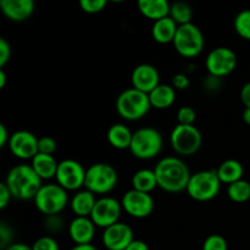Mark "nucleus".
I'll return each instance as SVG.
<instances>
[{
  "mask_svg": "<svg viewBox=\"0 0 250 250\" xmlns=\"http://www.w3.org/2000/svg\"><path fill=\"white\" fill-rule=\"evenodd\" d=\"M154 172L158 180V187L168 193H180L187 189L192 176L187 164L176 156H166L159 160Z\"/></svg>",
  "mask_w": 250,
  "mask_h": 250,
  "instance_id": "nucleus-1",
  "label": "nucleus"
},
{
  "mask_svg": "<svg viewBox=\"0 0 250 250\" xmlns=\"http://www.w3.org/2000/svg\"><path fill=\"white\" fill-rule=\"evenodd\" d=\"M5 185L11 192L12 198L20 200L34 199L42 188V178L31 165L20 164L9 171Z\"/></svg>",
  "mask_w": 250,
  "mask_h": 250,
  "instance_id": "nucleus-2",
  "label": "nucleus"
},
{
  "mask_svg": "<svg viewBox=\"0 0 250 250\" xmlns=\"http://www.w3.org/2000/svg\"><path fill=\"white\" fill-rule=\"evenodd\" d=\"M151 109L149 95L136 88H128L120 93L116 99V110L127 121H137L146 116Z\"/></svg>",
  "mask_w": 250,
  "mask_h": 250,
  "instance_id": "nucleus-3",
  "label": "nucleus"
},
{
  "mask_svg": "<svg viewBox=\"0 0 250 250\" xmlns=\"http://www.w3.org/2000/svg\"><path fill=\"white\" fill-rule=\"evenodd\" d=\"M164 139L160 132L154 127H142L133 132L129 151L141 160H150L160 154Z\"/></svg>",
  "mask_w": 250,
  "mask_h": 250,
  "instance_id": "nucleus-4",
  "label": "nucleus"
},
{
  "mask_svg": "<svg viewBox=\"0 0 250 250\" xmlns=\"http://www.w3.org/2000/svg\"><path fill=\"white\" fill-rule=\"evenodd\" d=\"M221 181L216 170H203L190 176L187 186V193L197 202H209L219 195Z\"/></svg>",
  "mask_w": 250,
  "mask_h": 250,
  "instance_id": "nucleus-5",
  "label": "nucleus"
},
{
  "mask_svg": "<svg viewBox=\"0 0 250 250\" xmlns=\"http://www.w3.org/2000/svg\"><path fill=\"white\" fill-rule=\"evenodd\" d=\"M117 182V171L110 164H93L85 172L84 187L93 194H107L116 187Z\"/></svg>",
  "mask_w": 250,
  "mask_h": 250,
  "instance_id": "nucleus-6",
  "label": "nucleus"
},
{
  "mask_svg": "<svg viewBox=\"0 0 250 250\" xmlns=\"http://www.w3.org/2000/svg\"><path fill=\"white\" fill-rule=\"evenodd\" d=\"M33 200L36 208L42 214L46 216L59 215L67 207V190L58 183L43 185Z\"/></svg>",
  "mask_w": 250,
  "mask_h": 250,
  "instance_id": "nucleus-7",
  "label": "nucleus"
},
{
  "mask_svg": "<svg viewBox=\"0 0 250 250\" xmlns=\"http://www.w3.org/2000/svg\"><path fill=\"white\" fill-rule=\"evenodd\" d=\"M173 45L180 55L185 58H195L204 49L203 32L193 22L178 26L177 33L173 39Z\"/></svg>",
  "mask_w": 250,
  "mask_h": 250,
  "instance_id": "nucleus-8",
  "label": "nucleus"
},
{
  "mask_svg": "<svg viewBox=\"0 0 250 250\" xmlns=\"http://www.w3.org/2000/svg\"><path fill=\"white\" fill-rule=\"evenodd\" d=\"M170 143L173 150L182 156H189L197 153L203 143L199 129L192 125H176L170 134Z\"/></svg>",
  "mask_w": 250,
  "mask_h": 250,
  "instance_id": "nucleus-9",
  "label": "nucleus"
},
{
  "mask_svg": "<svg viewBox=\"0 0 250 250\" xmlns=\"http://www.w3.org/2000/svg\"><path fill=\"white\" fill-rule=\"evenodd\" d=\"M205 66L210 76L222 78L236 70L237 55L231 48L219 46L208 54Z\"/></svg>",
  "mask_w": 250,
  "mask_h": 250,
  "instance_id": "nucleus-10",
  "label": "nucleus"
},
{
  "mask_svg": "<svg viewBox=\"0 0 250 250\" xmlns=\"http://www.w3.org/2000/svg\"><path fill=\"white\" fill-rule=\"evenodd\" d=\"M84 167L82 164L73 159H65L60 161L56 171V181L66 190H78L84 186L85 181Z\"/></svg>",
  "mask_w": 250,
  "mask_h": 250,
  "instance_id": "nucleus-11",
  "label": "nucleus"
},
{
  "mask_svg": "<svg viewBox=\"0 0 250 250\" xmlns=\"http://www.w3.org/2000/svg\"><path fill=\"white\" fill-rule=\"evenodd\" d=\"M122 212V204L117 199L111 197H103L97 200L93 209L90 219L95 226L100 229H107L112 225L120 222Z\"/></svg>",
  "mask_w": 250,
  "mask_h": 250,
  "instance_id": "nucleus-12",
  "label": "nucleus"
},
{
  "mask_svg": "<svg viewBox=\"0 0 250 250\" xmlns=\"http://www.w3.org/2000/svg\"><path fill=\"white\" fill-rule=\"evenodd\" d=\"M122 209L134 219H146L153 212L154 199L149 193L129 189L121 199Z\"/></svg>",
  "mask_w": 250,
  "mask_h": 250,
  "instance_id": "nucleus-13",
  "label": "nucleus"
},
{
  "mask_svg": "<svg viewBox=\"0 0 250 250\" xmlns=\"http://www.w3.org/2000/svg\"><path fill=\"white\" fill-rule=\"evenodd\" d=\"M38 141L39 138H37L32 132L21 129L11 134L9 148L16 158L22 160H28V159L32 160L39 153Z\"/></svg>",
  "mask_w": 250,
  "mask_h": 250,
  "instance_id": "nucleus-14",
  "label": "nucleus"
},
{
  "mask_svg": "<svg viewBox=\"0 0 250 250\" xmlns=\"http://www.w3.org/2000/svg\"><path fill=\"white\" fill-rule=\"evenodd\" d=\"M102 241L107 250H126L134 241L133 231L128 225L117 222L104 229Z\"/></svg>",
  "mask_w": 250,
  "mask_h": 250,
  "instance_id": "nucleus-15",
  "label": "nucleus"
},
{
  "mask_svg": "<svg viewBox=\"0 0 250 250\" xmlns=\"http://www.w3.org/2000/svg\"><path fill=\"white\" fill-rule=\"evenodd\" d=\"M131 81L133 88L149 94L160 84V75L155 66L150 63H141L132 71Z\"/></svg>",
  "mask_w": 250,
  "mask_h": 250,
  "instance_id": "nucleus-16",
  "label": "nucleus"
},
{
  "mask_svg": "<svg viewBox=\"0 0 250 250\" xmlns=\"http://www.w3.org/2000/svg\"><path fill=\"white\" fill-rule=\"evenodd\" d=\"M0 7L6 19L12 22H23L34 12L33 0H1Z\"/></svg>",
  "mask_w": 250,
  "mask_h": 250,
  "instance_id": "nucleus-17",
  "label": "nucleus"
},
{
  "mask_svg": "<svg viewBox=\"0 0 250 250\" xmlns=\"http://www.w3.org/2000/svg\"><path fill=\"white\" fill-rule=\"evenodd\" d=\"M95 224L90 217L76 216L68 225V234L76 246L90 244L95 234Z\"/></svg>",
  "mask_w": 250,
  "mask_h": 250,
  "instance_id": "nucleus-18",
  "label": "nucleus"
},
{
  "mask_svg": "<svg viewBox=\"0 0 250 250\" xmlns=\"http://www.w3.org/2000/svg\"><path fill=\"white\" fill-rule=\"evenodd\" d=\"M177 29L178 24L170 16H167L154 22L153 27H151V36L156 43H173Z\"/></svg>",
  "mask_w": 250,
  "mask_h": 250,
  "instance_id": "nucleus-19",
  "label": "nucleus"
},
{
  "mask_svg": "<svg viewBox=\"0 0 250 250\" xmlns=\"http://www.w3.org/2000/svg\"><path fill=\"white\" fill-rule=\"evenodd\" d=\"M97 200L95 194L88 189L78 190L70 202L71 210L77 217H90Z\"/></svg>",
  "mask_w": 250,
  "mask_h": 250,
  "instance_id": "nucleus-20",
  "label": "nucleus"
},
{
  "mask_svg": "<svg viewBox=\"0 0 250 250\" xmlns=\"http://www.w3.org/2000/svg\"><path fill=\"white\" fill-rule=\"evenodd\" d=\"M137 5L141 14L154 22L170 16L171 4L166 0H139Z\"/></svg>",
  "mask_w": 250,
  "mask_h": 250,
  "instance_id": "nucleus-21",
  "label": "nucleus"
},
{
  "mask_svg": "<svg viewBox=\"0 0 250 250\" xmlns=\"http://www.w3.org/2000/svg\"><path fill=\"white\" fill-rule=\"evenodd\" d=\"M31 166L42 180H50L56 176L59 163L53 155L38 153L32 159Z\"/></svg>",
  "mask_w": 250,
  "mask_h": 250,
  "instance_id": "nucleus-22",
  "label": "nucleus"
},
{
  "mask_svg": "<svg viewBox=\"0 0 250 250\" xmlns=\"http://www.w3.org/2000/svg\"><path fill=\"white\" fill-rule=\"evenodd\" d=\"M151 107L159 110L168 109L176 100V89L172 85L159 84L154 90L149 93Z\"/></svg>",
  "mask_w": 250,
  "mask_h": 250,
  "instance_id": "nucleus-23",
  "label": "nucleus"
},
{
  "mask_svg": "<svg viewBox=\"0 0 250 250\" xmlns=\"http://www.w3.org/2000/svg\"><path fill=\"white\" fill-rule=\"evenodd\" d=\"M107 141L114 148L124 150V149H129L132 142L133 133L131 129L124 124H114L107 129Z\"/></svg>",
  "mask_w": 250,
  "mask_h": 250,
  "instance_id": "nucleus-24",
  "label": "nucleus"
},
{
  "mask_svg": "<svg viewBox=\"0 0 250 250\" xmlns=\"http://www.w3.org/2000/svg\"><path fill=\"white\" fill-rule=\"evenodd\" d=\"M216 172L221 183H226V185L229 186L232 183L237 182V181L243 180L242 177H243L244 167L238 160L227 159L217 167Z\"/></svg>",
  "mask_w": 250,
  "mask_h": 250,
  "instance_id": "nucleus-25",
  "label": "nucleus"
},
{
  "mask_svg": "<svg viewBox=\"0 0 250 250\" xmlns=\"http://www.w3.org/2000/svg\"><path fill=\"white\" fill-rule=\"evenodd\" d=\"M156 187H158V180L154 170L142 168L132 176V189L150 194L151 190L155 189Z\"/></svg>",
  "mask_w": 250,
  "mask_h": 250,
  "instance_id": "nucleus-26",
  "label": "nucleus"
},
{
  "mask_svg": "<svg viewBox=\"0 0 250 250\" xmlns=\"http://www.w3.org/2000/svg\"><path fill=\"white\" fill-rule=\"evenodd\" d=\"M170 17L178 24V26L192 23V17H193L192 7H190L187 2H183V1L172 2L170 7Z\"/></svg>",
  "mask_w": 250,
  "mask_h": 250,
  "instance_id": "nucleus-27",
  "label": "nucleus"
},
{
  "mask_svg": "<svg viewBox=\"0 0 250 250\" xmlns=\"http://www.w3.org/2000/svg\"><path fill=\"white\" fill-rule=\"evenodd\" d=\"M227 195L234 203H246L250 199V182L239 180L227 187Z\"/></svg>",
  "mask_w": 250,
  "mask_h": 250,
  "instance_id": "nucleus-28",
  "label": "nucleus"
},
{
  "mask_svg": "<svg viewBox=\"0 0 250 250\" xmlns=\"http://www.w3.org/2000/svg\"><path fill=\"white\" fill-rule=\"evenodd\" d=\"M234 29L242 38L250 41V9L242 10L234 17Z\"/></svg>",
  "mask_w": 250,
  "mask_h": 250,
  "instance_id": "nucleus-29",
  "label": "nucleus"
},
{
  "mask_svg": "<svg viewBox=\"0 0 250 250\" xmlns=\"http://www.w3.org/2000/svg\"><path fill=\"white\" fill-rule=\"evenodd\" d=\"M203 250H229V244L221 234H210L203 243Z\"/></svg>",
  "mask_w": 250,
  "mask_h": 250,
  "instance_id": "nucleus-30",
  "label": "nucleus"
},
{
  "mask_svg": "<svg viewBox=\"0 0 250 250\" xmlns=\"http://www.w3.org/2000/svg\"><path fill=\"white\" fill-rule=\"evenodd\" d=\"M197 120V112L192 106H182L177 111L178 125H187L192 126Z\"/></svg>",
  "mask_w": 250,
  "mask_h": 250,
  "instance_id": "nucleus-31",
  "label": "nucleus"
},
{
  "mask_svg": "<svg viewBox=\"0 0 250 250\" xmlns=\"http://www.w3.org/2000/svg\"><path fill=\"white\" fill-rule=\"evenodd\" d=\"M106 0H81L80 6L87 14H98L106 6Z\"/></svg>",
  "mask_w": 250,
  "mask_h": 250,
  "instance_id": "nucleus-32",
  "label": "nucleus"
},
{
  "mask_svg": "<svg viewBox=\"0 0 250 250\" xmlns=\"http://www.w3.org/2000/svg\"><path fill=\"white\" fill-rule=\"evenodd\" d=\"M32 250H60V247L53 237L44 236L34 242Z\"/></svg>",
  "mask_w": 250,
  "mask_h": 250,
  "instance_id": "nucleus-33",
  "label": "nucleus"
},
{
  "mask_svg": "<svg viewBox=\"0 0 250 250\" xmlns=\"http://www.w3.org/2000/svg\"><path fill=\"white\" fill-rule=\"evenodd\" d=\"M58 148V144L56 141L53 137L44 136L41 137L38 141V150L42 154H48V155H53L54 151Z\"/></svg>",
  "mask_w": 250,
  "mask_h": 250,
  "instance_id": "nucleus-34",
  "label": "nucleus"
},
{
  "mask_svg": "<svg viewBox=\"0 0 250 250\" xmlns=\"http://www.w3.org/2000/svg\"><path fill=\"white\" fill-rule=\"evenodd\" d=\"M12 229L6 222L1 221L0 224V246L2 249H6L7 247H10L12 244Z\"/></svg>",
  "mask_w": 250,
  "mask_h": 250,
  "instance_id": "nucleus-35",
  "label": "nucleus"
},
{
  "mask_svg": "<svg viewBox=\"0 0 250 250\" xmlns=\"http://www.w3.org/2000/svg\"><path fill=\"white\" fill-rule=\"evenodd\" d=\"M11 59V45L4 38H0V67H4Z\"/></svg>",
  "mask_w": 250,
  "mask_h": 250,
  "instance_id": "nucleus-36",
  "label": "nucleus"
},
{
  "mask_svg": "<svg viewBox=\"0 0 250 250\" xmlns=\"http://www.w3.org/2000/svg\"><path fill=\"white\" fill-rule=\"evenodd\" d=\"M45 229L49 232H58L63 227V221L59 215H51V216H46L45 219Z\"/></svg>",
  "mask_w": 250,
  "mask_h": 250,
  "instance_id": "nucleus-37",
  "label": "nucleus"
},
{
  "mask_svg": "<svg viewBox=\"0 0 250 250\" xmlns=\"http://www.w3.org/2000/svg\"><path fill=\"white\" fill-rule=\"evenodd\" d=\"M190 85V81L186 73H177L172 77V87L176 90H185Z\"/></svg>",
  "mask_w": 250,
  "mask_h": 250,
  "instance_id": "nucleus-38",
  "label": "nucleus"
},
{
  "mask_svg": "<svg viewBox=\"0 0 250 250\" xmlns=\"http://www.w3.org/2000/svg\"><path fill=\"white\" fill-rule=\"evenodd\" d=\"M12 194L7 186L4 183L0 185V209H5L9 205L10 200H11Z\"/></svg>",
  "mask_w": 250,
  "mask_h": 250,
  "instance_id": "nucleus-39",
  "label": "nucleus"
},
{
  "mask_svg": "<svg viewBox=\"0 0 250 250\" xmlns=\"http://www.w3.org/2000/svg\"><path fill=\"white\" fill-rule=\"evenodd\" d=\"M241 100L246 107H250V82L246 83L241 89Z\"/></svg>",
  "mask_w": 250,
  "mask_h": 250,
  "instance_id": "nucleus-40",
  "label": "nucleus"
},
{
  "mask_svg": "<svg viewBox=\"0 0 250 250\" xmlns=\"http://www.w3.org/2000/svg\"><path fill=\"white\" fill-rule=\"evenodd\" d=\"M10 134L7 132V128L5 125L0 124V148H4L7 143L10 142Z\"/></svg>",
  "mask_w": 250,
  "mask_h": 250,
  "instance_id": "nucleus-41",
  "label": "nucleus"
},
{
  "mask_svg": "<svg viewBox=\"0 0 250 250\" xmlns=\"http://www.w3.org/2000/svg\"><path fill=\"white\" fill-rule=\"evenodd\" d=\"M126 250H149V247L146 242L141 241V239H134V241L127 247Z\"/></svg>",
  "mask_w": 250,
  "mask_h": 250,
  "instance_id": "nucleus-42",
  "label": "nucleus"
},
{
  "mask_svg": "<svg viewBox=\"0 0 250 250\" xmlns=\"http://www.w3.org/2000/svg\"><path fill=\"white\" fill-rule=\"evenodd\" d=\"M205 87L209 88V89L214 90L215 88H219L220 87V78L214 77V76H209L208 80L205 81Z\"/></svg>",
  "mask_w": 250,
  "mask_h": 250,
  "instance_id": "nucleus-43",
  "label": "nucleus"
},
{
  "mask_svg": "<svg viewBox=\"0 0 250 250\" xmlns=\"http://www.w3.org/2000/svg\"><path fill=\"white\" fill-rule=\"evenodd\" d=\"M5 250H32V247L27 246L24 243H12L11 246L7 247Z\"/></svg>",
  "mask_w": 250,
  "mask_h": 250,
  "instance_id": "nucleus-44",
  "label": "nucleus"
},
{
  "mask_svg": "<svg viewBox=\"0 0 250 250\" xmlns=\"http://www.w3.org/2000/svg\"><path fill=\"white\" fill-rule=\"evenodd\" d=\"M71 250H98L93 244H83V246H75Z\"/></svg>",
  "mask_w": 250,
  "mask_h": 250,
  "instance_id": "nucleus-45",
  "label": "nucleus"
},
{
  "mask_svg": "<svg viewBox=\"0 0 250 250\" xmlns=\"http://www.w3.org/2000/svg\"><path fill=\"white\" fill-rule=\"evenodd\" d=\"M242 117H243V121L250 126V107H246V109H244Z\"/></svg>",
  "mask_w": 250,
  "mask_h": 250,
  "instance_id": "nucleus-46",
  "label": "nucleus"
},
{
  "mask_svg": "<svg viewBox=\"0 0 250 250\" xmlns=\"http://www.w3.org/2000/svg\"><path fill=\"white\" fill-rule=\"evenodd\" d=\"M5 84H6V73L4 70H0V89H2Z\"/></svg>",
  "mask_w": 250,
  "mask_h": 250,
  "instance_id": "nucleus-47",
  "label": "nucleus"
}]
</instances>
